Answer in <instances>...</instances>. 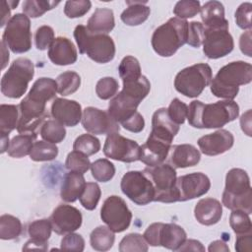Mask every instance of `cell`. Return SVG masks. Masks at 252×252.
<instances>
[{
    "label": "cell",
    "instance_id": "cell-48",
    "mask_svg": "<svg viewBox=\"0 0 252 252\" xmlns=\"http://www.w3.org/2000/svg\"><path fill=\"white\" fill-rule=\"evenodd\" d=\"M118 82L112 77H104L97 81L95 86V93L100 99H109L113 97L118 92Z\"/></svg>",
    "mask_w": 252,
    "mask_h": 252
},
{
    "label": "cell",
    "instance_id": "cell-53",
    "mask_svg": "<svg viewBox=\"0 0 252 252\" xmlns=\"http://www.w3.org/2000/svg\"><path fill=\"white\" fill-rule=\"evenodd\" d=\"M205 28L200 22H190L188 23L187 32V43L192 47H200L204 39Z\"/></svg>",
    "mask_w": 252,
    "mask_h": 252
},
{
    "label": "cell",
    "instance_id": "cell-23",
    "mask_svg": "<svg viewBox=\"0 0 252 252\" xmlns=\"http://www.w3.org/2000/svg\"><path fill=\"white\" fill-rule=\"evenodd\" d=\"M167 158L169 164L174 168H185L198 164L201 154L193 145L181 144L171 146Z\"/></svg>",
    "mask_w": 252,
    "mask_h": 252
},
{
    "label": "cell",
    "instance_id": "cell-52",
    "mask_svg": "<svg viewBox=\"0 0 252 252\" xmlns=\"http://www.w3.org/2000/svg\"><path fill=\"white\" fill-rule=\"evenodd\" d=\"M54 39V31L49 26H41L35 32L34 43L38 50L49 48Z\"/></svg>",
    "mask_w": 252,
    "mask_h": 252
},
{
    "label": "cell",
    "instance_id": "cell-11",
    "mask_svg": "<svg viewBox=\"0 0 252 252\" xmlns=\"http://www.w3.org/2000/svg\"><path fill=\"white\" fill-rule=\"evenodd\" d=\"M2 41L13 53L21 54L29 51L32 47L30 18L21 13L14 15L6 25Z\"/></svg>",
    "mask_w": 252,
    "mask_h": 252
},
{
    "label": "cell",
    "instance_id": "cell-42",
    "mask_svg": "<svg viewBox=\"0 0 252 252\" xmlns=\"http://www.w3.org/2000/svg\"><path fill=\"white\" fill-rule=\"evenodd\" d=\"M60 2L46 0H26L23 3V12L29 18L41 17L45 12L55 8Z\"/></svg>",
    "mask_w": 252,
    "mask_h": 252
},
{
    "label": "cell",
    "instance_id": "cell-60",
    "mask_svg": "<svg viewBox=\"0 0 252 252\" xmlns=\"http://www.w3.org/2000/svg\"><path fill=\"white\" fill-rule=\"evenodd\" d=\"M177 251H205V247L198 240L186 239Z\"/></svg>",
    "mask_w": 252,
    "mask_h": 252
},
{
    "label": "cell",
    "instance_id": "cell-14",
    "mask_svg": "<svg viewBox=\"0 0 252 252\" xmlns=\"http://www.w3.org/2000/svg\"><path fill=\"white\" fill-rule=\"evenodd\" d=\"M203 52L210 59H218L229 54L234 47L227 26L205 28Z\"/></svg>",
    "mask_w": 252,
    "mask_h": 252
},
{
    "label": "cell",
    "instance_id": "cell-51",
    "mask_svg": "<svg viewBox=\"0 0 252 252\" xmlns=\"http://www.w3.org/2000/svg\"><path fill=\"white\" fill-rule=\"evenodd\" d=\"M167 114L175 124H183L188 115V105L179 98H174L167 108Z\"/></svg>",
    "mask_w": 252,
    "mask_h": 252
},
{
    "label": "cell",
    "instance_id": "cell-3",
    "mask_svg": "<svg viewBox=\"0 0 252 252\" xmlns=\"http://www.w3.org/2000/svg\"><path fill=\"white\" fill-rule=\"evenodd\" d=\"M251 81V64L244 61H233L218 71L210 83V88L215 96L233 100L239 92V86L247 85Z\"/></svg>",
    "mask_w": 252,
    "mask_h": 252
},
{
    "label": "cell",
    "instance_id": "cell-16",
    "mask_svg": "<svg viewBox=\"0 0 252 252\" xmlns=\"http://www.w3.org/2000/svg\"><path fill=\"white\" fill-rule=\"evenodd\" d=\"M82 125L84 129L94 135H104L119 132V124L110 116L107 111L89 106L86 107L82 115Z\"/></svg>",
    "mask_w": 252,
    "mask_h": 252
},
{
    "label": "cell",
    "instance_id": "cell-9",
    "mask_svg": "<svg viewBox=\"0 0 252 252\" xmlns=\"http://www.w3.org/2000/svg\"><path fill=\"white\" fill-rule=\"evenodd\" d=\"M150 178L155 189L156 202H178L176 192V170L169 163H160L156 166H148L143 170Z\"/></svg>",
    "mask_w": 252,
    "mask_h": 252
},
{
    "label": "cell",
    "instance_id": "cell-40",
    "mask_svg": "<svg viewBox=\"0 0 252 252\" xmlns=\"http://www.w3.org/2000/svg\"><path fill=\"white\" fill-rule=\"evenodd\" d=\"M118 72L122 82L138 80L143 76L138 59L131 55H127L121 60L118 67Z\"/></svg>",
    "mask_w": 252,
    "mask_h": 252
},
{
    "label": "cell",
    "instance_id": "cell-37",
    "mask_svg": "<svg viewBox=\"0 0 252 252\" xmlns=\"http://www.w3.org/2000/svg\"><path fill=\"white\" fill-rule=\"evenodd\" d=\"M57 155V146L53 143L42 140L33 143V146L30 153V158L34 161H47L54 159Z\"/></svg>",
    "mask_w": 252,
    "mask_h": 252
},
{
    "label": "cell",
    "instance_id": "cell-54",
    "mask_svg": "<svg viewBox=\"0 0 252 252\" xmlns=\"http://www.w3.org/2000/svg\"><path fill=\"white\" fill-rule=\"evenodd\" d=\"M251 10L252 4L250 2H245L239 5L235 11V22L236 25L242 30H250L251 24Z\"/></svg>",
    "mask_w": 252,
    "mask_h": 252
},
{
    "label": "cell",
    "instance_id": "cell-49",
    "mask_svg": "<svg viewBox=\"0 0 252 252\" xmlns=\"http://www.w3.org/2000/svg\"><path fill=\"white\" fill-rule=\"evenodd\" d=\"M201 10V5L199 1L196 0H181L178 1L174 8V15L182 20H186L188 18H193L196 16Z\"/></svg>",
    "mask_w": 252,
    "mask_h": 252
},
{
    "label": "cell",
    "instance_id": "cell-13",
    "mask_svg": "<svg viewBox=\"0 0 252 252\" xmlns=\"http://www.w3.org/2000/svg\"><path fill=\"white\" fill-rule=\"evenodd\" d=\"M100 218L113 232H122L129 227L132 220V213L121 197L112 195L103 202Z\"/></svg>",
    "mask_w": 252,
    "mask_h": 252
},
{
    "label": "cell",
    "instance_id": "cell-50",
    "mask_svg": "<svg viewBox=\"0 0 252 252\" xmlns=\"http://www.w3.org/2000/svg\"><path fill=\"white\" fill-rule=\"evenodd\" d=\"M92 7L89 0H68L64 6V14L68 18H79L87 14Z\"/></svg>",
    "mask_w": 252,
    "mask_h": 252
},
{
    "label": "cell",
    "instance_id": "cell-27",
    "mask_svg": "<svg viewBox=\"0 0 252 252\" xmlns=\"http://www.w3.org/2000/svg\"><path fill=\"white\" fill-rule=\"evenodd\" d=\"M185 230L176 223L161 222L158 233V246L177 251L186 240Z\"/></svg>",
    "mask_w": 252,
    "mask_h": 252
},
{
    "label": "cell",
    "instance_id": "cell-59",
    "mask_svg": "<svg viewBox=\"0 0 252 252\" xmlns=\"http://www.w3.org/2000/svg\"><path fill=\"white\" fill-rule=\"evenodd\" d=\"M239 47L243 54L247 55L248 57L252 56L251 53V31L248 30L247 32H243L239 39Z\"/></svg>",
    "mask_w": 252,
    "mask_h": 252
},
{
    "label": "cell",
    "instance_id": "cell-2",
    "mask_svg": "<svg viewBox=\"0 0 252 252\" xmlns=\"http://www.w3.org/2000/svg\"><path fill=\"white\" fill-rule=\"evenodd\" d=\"M150 90L151 83L144 75L138 80L123 82L122 91L110 99L107 112L117 123H123L137 112V107Z\"/></svg>",
    "mask_w": 252,
    "mask_h": 252
},
{
    "label": "cell",
    "instance_id": "cell-19",
    "mask_svg": "<svg viewBox=\"0 0 252 252\" xmlns=\"http://www.w3.org/2000/svg\"><path fill=\"white\" fill-rule=\"evenodd\" d=\"M233 144V135L225 129H220L214 133L202 136L198 140V146L201 152L211 157L227 152L232 148Z\"/></svg>",
    "mask_w": 252,
    "mask_h": 252
},
{
    "label": "cell",
    "instance_id": "cell-22",
    "mask_svg": "<svg viewBox=\"0 0 252 252\" xmlns=\"http://www.w3.org/2000/svg\"><path fill=\"white\" fill-rule=\"evenodd\" d=\"M78 53L74 43L65 36L56 37L48 48V58L59 66L74 64L77 61Z\"/></svg>",
    "mask_w": 252,
    "mask_h": 252
},
{
    "label": "cell",
    "instance_id": "cell-35",
    "mask_svg": "<svg viewBox=\"0 0 252 252\" xmlns=\"http://www.w3.org/2000/svg\"><path fill=\"white\" fill-rule=\"evenodd\" d=\"M57 92V83L55 80L51 78H39L37 79L29 94L45 101H48L55 97Z\"/></svg>",
    "mask_w": 252,
    "mask_h": 252
},
{
    "label": "cell",
    "instance_id": "cell-30",
    "mask_svg": "<svg viewBox=\"0 0 252 252\" xmlns=\"http://www.w3.org/2000/svg\"><path fill=\"white\" fill-rule=\"evenodd\" d=\"M201 19L204 28L227 26L228 21L224 18V7L219 1H208L201 7Z\"/></svg>",
    "mask_w": 252,
    "mask_h": 252
},
{
    "label": "cell",
    "instance_id": "cell-34",
    "mask_svg": "<svg viewBox=\"0 0 252 252\" xmlns=\"http://www.w3.org/2000/svg\"><path fill=\"white\" fill-rule=\"evenodd\" d=\"M115 240L114 232L104 225L97 226L94 228L90 235V242L93 249L96 251H107L109 250Z\"/></svg>",
    "mask_w": 252,
    "mask_h": 252
},
{
    "label": "cell",
    "instance_id": "cell-8",
    "mask_svg": "<svg viewBox=\"0 0 252 252\" xmlns=\"http://www.w3.org/2000/svg\"><path fill=\"white\" fill-rule=\"evenodd\" d=\"M212 69L206 63H197L179 71L174 79V88L187 97H197L212 81Z\"/></svg>",
    "mask_w": 252,
    "mask_h": 252
},
{
    "label": "cell",
    "instance_id": "cell-20",
    "mask_svg": "<svg viewBox=\"0 0 252 252\" xmlns=\"http://www.w3.org/2000/svg\"><path fill=\"white\" fill-rule=\"evenodd\" d=\"M172 143L157 138L150 134L145 144L141 146L140 159L148 166H156L163 163L167 158Z\"/></svg>",
    "mask_w": 252,
    "mask_h": 252
},
{
    "label": "cell",
    "instance_id": "cell-58",
    "mask_svg": "<svg viewBox=\"0 0 252 252\" xmlns=\"http://www.w3.org/2000/svg\"><path fill=\"white\" fill-rule=\"evenodd\" d=\"M235 250L238 252H251L252 251V233L240 234L236 236Z\"/></svg>",
    "mask_w": 252,
    "mask_h": 252
},
{
    "label": "cell",
    "instance_id": "cell-57",
    "mask_svg": "<svg viewBox=\"0 0 252 252\" xmlns=\"http://www.w3.org/2000/svg\"><path fill=\"white\" fill-rule=\"evenodd\" d=\"M160 224L161 222H154L150 224L143 234L145 240L151 246H154V247L158 246V233H159Z\"/></svg>",
    "mask_w": 252,
    "mask_h": 252
},
{
    "label": "cell",
    "instance_id": "cell-7",
    "mask_svg": "<svg viewBox=\"0 0 252 252\" xmlns=\"http://www.w3.org/2000/svg\"><path fill=\"white\" fill-rule=\"evenodd\" d=\"M33 75V63L28 58H17L1 79V93L11 98L23 96Z\"/></svg>",
    "mask_w": 252,
    "mask_h": 252
},
{
    "label": "cell",
    "instance_id": "cell-4",
    "mask_svg": "<svg viewBox=\"0 0 252 252\" xmlns=\"http://www.w3.org/2000/svg\"><path fill=\"white\" fill-rule=\"evenodd\" d=\"M227 209L252 213V189L247 172L241 168H231L225 176V187L221 197Z\"/></svg>",
    "mask_w": 252,
    "mask_h": 252
},
{
    "label": "cell",
    "instance_id": "cell-25",
    "mask_svg": "<svg viewBox=\"0 0 252 252\" xmlns=\"http://www.w3.org/2000/svg\"><path fill=\"white\" fill-rule=\"evenodd\" d=\"M179 131V125L175 124L167 114V108L161 107L155 111L152 117L151 135L172 143Z\"/></svg>",
    "mask_w": 252,
    "mask_h": 252
},
{
    "label": "cell",
    "instance_id": "cell-62",
    "mask_svg": "<svg viewBox=\"0 0 252 252\" xmlns=\"http://www.w3.org/2000/svg\"><path fill=\"white\" fill-rule=\"evenodd\" d=\"M10 9L12 7L9 4V1H2L1 2V23L0 27H4L5 24L9 22L10 18Z\"/></svg>",
    "mask_w": 252,
    "mask_h": 252
},
{
    "label": "cell",
    "instance_id": "cell-64",
    "mask_svg": "<svg viewBox=\"0 0 252 252\" xmlns=\"http://www.w3.org/2000/svg\"><path fill=\"white\" fill-rule=\"evenodd\" d=\"M1 47H2V53H3V59H2V69H4L7 65V62L9 61V52H6V44L1 41Z\"/></svg>",
    "mask_w": 252,
    "mask_h": 252
},
{
    "label": "cell",
    "instance_id": "cell-33",
    "mask_svg": "<svg viewBox=\"0 0 252 252\" xmlns=\"http://www.w3.org/2000/svg\"><path fill=\"white\" fill-rule=\"evenodd\" d=\"M19 122V106L14 104L0 105V135L9 136L17 128Z\"/></svg>",
    "mask_w": 252,
    "mask_h": 252
},
{
    "label": "cell",
    "instance_id": "cell-1",
    "mask_svg": "<svg viewBox=\"0 0 252 252\" xmlns=\"http://www.w3.org/2000/svg\"><path fill=\"white\" fill-rule=\"evenodd\" d=\"M239 115V106L234 100L225 99L215 103L193 100L188 106V123L199 129L221 128L235 120Z\"/></svg>",
    "mask_w": 252,
    "mask_h": 252
},
{
    "label": "cell",
    "instance_id": "cell-44",
    "mask_svg": "<svg viewBox=\"0 0 252 252\" xmlns=\"http://www.w3.org/2000/svg\"><path fill=\"white\" fill-rule=\"evenodd\" d=\"M73 150L81 152L88 157L93 156L100 150V142L92 134H83L76 138L73 144Z\"/></svg>",
    "mask_w": 252,
    "mask_h": 252
},
{
    "label": "cell",
    "instance_id": "cell-24",
    "mask_svg": "<svg viewBox=\"0 0 252 252\" xmlns=\"http://www.w3.org/2000/svg\"><path fill=\"white\" fill-rule=\"evenodd\" d=\"M52 230L53 229L50 220L42 219L31 222L28 227V232L31 239L26 242L25 246L23 247V250H46L48 246L47 240L49 239Z\"/></svg>",
    "mask_w": 252,
    "mask_h": 252
},
{
    "label": "cell",
    "instance_id": "cell-61",
    "mask_svg": "<svg viewBox=\"0 0 252 252\" xmlns=\"http://www.w3.org/2000/svg\"><path fill=\"white\" fill-rule=\"evenodd\" d=\"M240 125H241L242 131L246 135L251 136V110L250 109L241 115Z\"/></svg>",
    "mask_w": 252,
    "mask_h": 252
},
{
    "label": "cell",
    "instance_id": "cell-18",
    "mask_svg": "<svg viewBox=\"0 0 252 252\" xmlns=\"http://www.w3.org/2000/svg\"><path fill=\"white\" fill-rule=\"evenodd\" d=\"M52 229L59 235L74 232L82 225L81 212L71 205H59L50 216Z\"/></svg>",
    "mask_w": 252,
    "mask_h": 252
},
{
    "label": "cell",
    "instance_id": "cell-46",
    "mask_svg": "<svg viewBox=\"0 0 252 252\" xmlns=\"http://www.w3.org/2000/svg\"><path fill=\"white\" fill-rule=\"evenodd\" d=\"M148 243L140 233H129L119 243L120 252H147Z\"/></svg>",
    "mask_w": 252,
    "mask_h": 252
},
{
    "label": "cell",
    "instance_id": "cell-32",
    "mask_svg": "<svg viewBox=\"0 0 252 252\" xmlns=\"http://www.w3.org/2000/svg\"><path fill=\"white\" fill-rule=\"evenodd\" d=\"M37 135L31 134H20L15 136L11 141L7 153L10 157L20 158L30 155L33 143Z\"/></svg>",
    "mask_w": 252,
    "mask_h": 252
},
{
    "label": "cell",
    "instance_id": "cell-63",
    "mask_svg": "<svg viewBox=\"0 0 252 252\" xmlns=\"http://www.w3.org/2000/svg\"><path fill=\"white\" fill-rule=\"evenodd\" d=\"M208 250L210 252H213V251H224V252H229V248L228 246L225 244V242H223L222 240H215L213 241Z\"/></svg>",
    "mask_w": 252,
    "mask_h": 252
},
{
    "label": "cell",
    "instance_id": "cell-10",
    "mask_svg": "<svg viewBox=\"0 0 252 252\" xmlns=\"http://www.w3.org/2000/svg\"><path fill=\"white\" fill-rule=\"evenodd\" d=\"M46 102L43 99L28 94L20 102L19 122L17 131L20 134L37 135V129L41 127L45 119L48 118Z\"/></svg>",
    "mask_w": 252,
    "mask_h": 252
},
{
    "label": "cell",
    "instance_id": "cell-31",
    "mask_svg": "<svg viewBox=\"0 0 252 252\" xmlns=\"http://www.w3.org/2000/svg\"><path fill=\"white\" fill-rule=\"evenodd\" d=\"M128 7L122 12L121 21L127 26H139L148 20L151 9L147 1H126Z\"/></svg>",
    "mask_w": 252,
    "mask_h": 252
},
{
    "label": "cell",
    "instance_id": "cell-43",
    "mask_svg": "<svg viewBox=\"0 0 252 252\" xmlns=\"http://www.w3.org/2000/svg\"><path fill=\"white\" fill-rule=\"evenodd\" d=\"M229 225L236 235L252 233V223L249 215L241 210H233L231 212Z\"/></svg>",
    "mask_w": 252,
    "mask_h": 252
},
{
    "label": "cell",
    "instance_id": "cell-15",
    "mask_svg": "<svg viewBox=\"0 0 252 252\" xmlns=\"http://www.w3.org/2000/svg\"><path fill=\"white\" fill-rule=\"evenodd\" d=\"M103 154L105 157L123 161L133 162L140 159L141 146L136 141L127 139L118 132H113L107 135L104 145Z\"/></svg>",
    "mask_w": 252,
    "mask_h": 252
},
{
    "label": "cell",
    "instance_id": "cell-55",
    "mask_svg": "<svg viewBox=\"0 0 252 252\" xmlns=\"http://www.w3.org/2000/svg\"><path fill=\"white\" fill-rule=\"evenodd\" d=\"M60 249L67 251H84L85 240L83 236L78 233H67L61 240Z\"/></svg>",
    "mask_w": 252,
    "mask_h": 252
},
{
    "label": "cell",
    "instance_id": "cell-45",
    "mask_svg": "<svg viewBox=\"0 0 252 252\" xmlns=\"http://www.w3.org/2000/svg\"><path fill=\"white\" fill-rule=\"evenodd\" d=\"M101 196V190L97 183L87 182L82 195L80 196L81 205L89 211H93L96 208Z\"/></svg>",
    "mask_w": 252,
    "mask_h": 252
},
{
    "label": "cell",
    "instance_id": "cell-17",
    "mask_svg": "<svg viewBox=\"0 0 252 252\" xmlns=\"http://www.w3.org/2000/svg\"><path fill=\"white\" fill-rule=\"evenodd\" d=\"M175 187L178 202H184L205 195L211 187V181L206 174L193 172L177 177Z\"/></svg>",
    "mask_w": 252,
    "mask_h": 252
},
{
    "label": "cell",
    "instance_id": "cell-21",
    "mask_svg": "<svg viewBox=\"0 0 252 252\" xmlns=\"http://www.w3.org/2000/svg\"><path fill=\"white\" fill-rule=\"evenodd\" d=\"M52 117L64 126L74 127L82 120V107L76 100L56 97L51 104Z\"/></svg>",
    "mask_w": 252,
    "mask_h": 252
},
{
    "label": "cell",
    "instance_id": "cell-38",
    "mask_svg": "<svg viewBox=\"0 0 252 252\" xmlns=\"http://www.w3.org/2000/svg\"><path fill=\"white\" fill-rule=\"evenodd\" d=\"M57 93L61 95H69L78 91L81 85V77L74 71L61 73L57 79Z\"/></svg>",
    "mask_w": 252,
    "mask_h": 252
},
{
    "label": "cell",
    "instance_id": "cell-36",
    "mask_svg": "<svg viewBox=\"0 0 252 252\" xmlns=\"http://www.w3.org/2000/svg\"><path fill=\"white\" fill-rule=\"evenodd\" d=\"M39 134L44 141L57 144L62 142L66 137V130L64 125L55 119H47L41 125Z\"/></svg>",
    "mask_w": 252,
    "mask_h": 252
},
{
    "label": "cell",
    "instance_id": "cell-5",
    "mask_svg": "<svg viewBox=\"0 0 252 252\" xmlns=\"http://www.w3.org/2000/svg\"><path fill=\"white\" fill-rule=\"evenodd\" d=\"M188 22L177 17L170 18L158 27L152 35V46L161 57L172 56L181 46L187 43Z\"/></svg>",
    "mask_w": 252,
    "mask_h": 252
},
{
    "label": "cell",
    "instance_id": "cell-41",
    "mask_svg": "<svg viewBox=\"0 0 252 252\" xmlns=\"http://www.w3.org/2000/svg\"><path fill=\"white\" fill-rule=\"evenodd\" d=\"M91 171L93 177L96 181L107 182L113 178L115 174V166L110 160L99 158L91 164Z\"/></svg>",
    "mask_w": 252,
    "mask_h": 252
},
{
    "label": "cell",
    "instance_id": "cell-56",
    "mask_svg": "<svg viewBox=\"0 0 252 252\" xmlns=\"http://www.w3.org/2000/svg\"><path fill=\"white\" fill-rule=\"evenodd\" d=\"M124 129L132 132V133H140L145 127V120L144 117L140 112H136L134 115H132L129 119L121 123Z\"/></svg>",
    "mask_w": 252,
    "mask_h": 252
},
{
    "label": "cell",
    "instance_id": "cell-39",
    "mask_svg": "<svg viewBox=\"0 0 252 252\" xmlns=\"http://www.w3.org/2000/svg\"><path fill=\"white\" fill-rule=\"evenodd\" d=\"M22 233L21 220L12 215H2L0 217V238L11 240L19 237Z\"/></svg>",
    "mask_w": 252,
    "mask_h": 252
},
{
    "label": "cell",
    "instance_id": "cell-6",
    "mask_svg": "<svg viewBox=\"0 0 252 252\" xmlns=\"http://www.w3.org/2000/svg\"><path fill=\"white\" fill-rule=\"evenodd\" d=\"M74 37L81 54H87L96 63L110 62L115 56L113 39L103 33H93L86 26L78 25L74 30Z\"/></svg>",
    "mask_w": 252,
    "mask_h": 252
},
{
    "label": "cell",
    "instance_id": "cell-26",
    "mask_svg": "<svg viewBox=\"0 0 252 252\" xmlns=\"http://www.w3.org/2000/svg\"><path fill=\"white\" fill-rule=\"evenodd\" d=\"M195 219L203 225L218 223L222 216V206L215 198H204L198 201L194 208Z\"/></svg>",
    "mask_w": 252,
    "mask_h": 252
},
{
    "label": "cell",
    "instance_id": "cell-28",
    "mask_svg": "<svg viewBox=\"0 0 252 252\" xmlns=\"http://www.w3.org/2000/svg\"><path fill=\"white\" fill-rule=\"evenodd\" d=\"M85 186L86 181L83 173L69 171L64 176L60 190V197L65 202L73 203L80 198Z\"/></svg>",
    "mask_w": 252,
    "mask_h": 252
},
{
    "label": "cell",
    "instance_id": "cell-47",
    "mask_svg": "<svg viewBox=\"0 0 252 252\" xmlns=\"http://www.w3.org/2000/svg\"><path fill=\"white\" fill-rule=\"evenodd\" d=\"M91 164L92 163L88 156L78 151L69 153L65 161V165L68 170L80 172L83 174L91 168Z\"/></svg>",
    "mask_w": 252,
    "mask_h": 252
},
{
    "label": "cell",
    "instance_id": "cell-29",
    "mask_svg": "<svg viewBox=\"0 0 252 252\" xmlns=\"http://www.w3.org/2000/svg\"><path fill=\"white\" fill-rule=\"evenodd\" d=\"M115 26L113 11L108 8H96L88 20L87 29L93 33L107 34Z\"/></svg>",
    "mask_w": 252,
    "mask_h": 252
},
{
    "label": "cell",
    "instance_id": "cell-12",
    "mask_svg": "<svg viewBox=\"0 0 252 252\" xmlns=\"http://www.w3.org/2000/svg\"><path fill=\"white\" fill-rule=\"evenodd\" d=\"M120 187L123 194L137 205L145 206L154 201L155 189L144 171H127L121 179Z\"/></svg>",
    "mask_w": 252,
    "mask_h": 252
}]
</instances>
